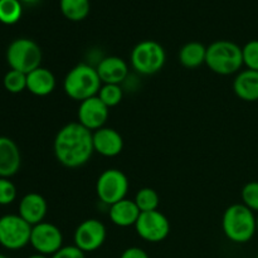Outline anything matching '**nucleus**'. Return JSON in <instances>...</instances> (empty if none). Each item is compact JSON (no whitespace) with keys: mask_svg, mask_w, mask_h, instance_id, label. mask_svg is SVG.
Returning a JSON list of instances; mask_svg holds the SVG:
<instances>
[{"mask_svg":"<svg viewBox=\"0 0 258 258\" xmlns=\"http://www.w3.org/2000/svg\"><path fill=\"white\" fill-rule=\"evenodd\" d=\"M53 151L60 165L70 169L81 168L95 153L93 133L80 122L67 123L55 135Z\"/></svg>","mask_w":258,"mask_h":258,"instance_id":"f257e3e1","label":"nucleus"},{"mask_svg":"<svg viewBox=\"0 0 258 258\" xmlns=\"http://www.w3.org/2000/svg\"><path fill=\"white\" fill-rule=\"evenodd\" d=\"M101 86H102V82H101L97 70L86 63L75 66L67 73L63 81V90L66 95L80 102L97 96Z\"/></svg>","mask_w":258,"mask_h":258,"instance_id":"f03ea898","label":"nucleus"},{"mask_svg":"<svg viewBox=\"0 0 258 258\" xmlns=\"http://www.w3.org/2000/svg\"><path fill=\"white\" fill-rule=\"evenodd\" d=\"M222 227L229 241L234 243H247L257 232L256 217L244 204H233L224 212Z\"/></svg>","mask_w":258,"mask_h":258,"instance_id":"7ed1b4c3","label":"nucleus"},{"mask_svg":"<svg viewBox=\"0 0 258 258\" xmlns=\"http://www.w3.org/2000/svg\"><path fill=\"white\" fill-rule=\"evenodd\" d=\"M206 64L217 75L237 73L243 66L242 48L231 40H217L207 47Z\"/></svg>","mask_w":258,"mask_h":258,"instance_id":"20e7f679","label":"nucleus"},{"mask_svg":"<svg viewBox=\"0 0 258 258\" xmlns=\"http://www.w3.org/2000/svg\"><path fill=\"white\" fill-rule=\"evenodd\" d=\"M7 60L12 70L28 75L40 67L42 49L34 40L28 38H18L13 40L8 47Z\"/></svg>","mask_w":258,"mask_h":258,"instance_id":"39448f33","label":"nucleus"},{"mask_svg":"<svg viewBox=\"0 0 258 258\" xmlns=\"http://www.w3.org/2000/svg\"><path fill=\"white\" fill-rule=\"evenodd\" d=\"M130 60L134 70L140 75H155L165 64V49L155 40H143L134 47Z\"/></svg>","mask_w":258,"mask_h":258,"instance_id":"423d86ee","label":"nucleus"},{"mask_svg":"<svg viewBox=\"0 0 258 258\" xmlns=\"http://www.w3.org/2000/svg\"><path fill=\"white\" fill-rule=\"evenodd\" d=\"M32 226L19 214L0 217V244L10 251L22 249L30 243Z\"/></svg>","mask_w":258,"mask_h":258,"instance_id":"0eeeda50","label":"nucleus"},{"mask_svg":"<svg viewBox=\"0 0 258 258\" xmlns=\"http://www.w3.org/2000/svg\"><path fill=\"white\" fill-rule=\"evenodd\" d=\"M127 190V176L118 169H107L102 171L96 183V193L98 199L110 207L125 199Z\"/></svg>","mask_w":258,"mask_h":258,"instance_id":"6e6552de","label":"nucleus"},{"mask_svg":"<svg viewBox=\"0 0 258 258\" xmlns=\"http://www.w3.org/2000/svg\"><path fill=\"white\" fill-rule=\"evenodd\" d=\"M136 233L146 242L159 243L170 233V223L168 218L159 211L140 213L135 224Z\"/></svg>","mask_w":258,"mask_h":258,"instance_id":"1a4fd4ad","label":"nucleus"},{"mask_svg":"<svg viewBox=\"0 0 258 258\" xmlns=\"http://www.w3.org/2000/svg\"><path fill=\"white\" fill-rule=\"evenodd\" d=\"M30 244L38 253L53 256L63 247V234L54 224L42 222L32 227Z\"/></svg>","mask_w":258,"mask_h":258,"instance_id":"9d476101","label":"nucleus"},{"mask_svg":"<svg viewBox=\"0 0 258 258\" xmlns=\"http://www.w3.org/2000/svg\"><path fill=\"white\" fill-rule=\"evenodd\" d=\"M106 236L107 232L105 224L98 219L90 218L83 221L76 228L73 241L75 246L86 253V252L97 251L100 247H102L106 241Z\"/></svg>","mask_w":258,"mask_h":258,"instance_id":"9b49d317","label":"nucleus"},{"mask_svg":"<svg viewBox=\"0 0 258 258\" xmlns=\"http://www.w3.org/2000/svg\"><path fill=\"white\" fill-rule=\"evenodd\" d=\"M110 108L98 98V96L87 98L80 102L78 107V122L90 131H96L103 127L108 118Z\"/></svg>","mask_w":258,"mask_h":258,"instance_id":"f8f14e48","label":"nucleus"},{"mask_svg":"<svg viewBox=\"0 0 258 258\" xmlns=\"http://www.w3.org/2000/svg\"><path fill=\"white\" fill-rule=\"evenodd\" d=\"M93 149L105 158H113L122 151L123 139L115 128L103 126L93 131Z\"/></svg>","mask_w":258,"mask_h":258,"instance_id":"ddd939ff","label":"nucleus"},{"mask_svg":"<svg viewBox=\"0 0 258 258\" xmlns=\"http://www.w3.org/2000/svg\"><path fill=\"white\" fill-rule=\"evenodd\" d=\"M96 70L102 85H121L128 75L127 63L117 55L102 58Z\"/></svg>","mask_w":258,"mask_h":258,"instance_id":"4468645a","label":"nucleus"},{"mask_svg":"<svg viewBox=\"0 0 258 258\" xmlns=\"http://www.w3.org/2000/svg\"><path fill=\"white\" fill-rule=\"evenodd\" d=\"M22 164L20 150L14 140L0 136V178H10L19 171Z\"/></svg>","mask_w":258,"mask_h":258,"instance_id":"2eb2a0df","label":"nucleus"},{"mask_svg":"<svg viewBox=\"0 0 258 258\" xmlns=\"http://www.w3.org/2000/svg\"><path fill=\"white\" fill-rule=\"evenodd\" d=\"M47 211V201L38 193L25 194L19 203V216L32 227L42 223Z\"/></svg>","mask_w":258,"mask_h":258,"instance_id":"dca6fc26","label":"nucleus"},{"mask_svg":"<svg viewBox=\"0 0 258 258\" xmlns=\"http://www.w3.org/2000/svg\"><path fill=\"white\" fill-rule=\"evenodd\" d=\"M140 213V209L138 208L135 202L126 198L112 204L108 211L111 222L118 227L135 226Z\"/></svg>","mask_w":258,"mask_h":258,"instance_id":"f3484780","label":"nucleus"},{"mask_svg":"<svg viewBox=\"0 0 258 258\" xmlns=\"http://www.w3.org/2000/svg\"><path fill=\"white\" fill-rule=\"evenodd\" d=\"M55 77L48 68L39 67L27 75V90L35 96H48L54 91Z\"/></svg>","mask_w":258,"mask_h":258,"instance_id":"a211bd4d","label":"nucleus"},{"mask_svg":"<svg viewBox=\"0 0 258 258\" xmlns=\"http://www.w3.org/2000/svg\"><path fill=\"white\" fill-rule=\"evenodd\" d=\"M233 90L246 102L258 101V71L246 70L239 72L233 82Z\"/></svg>","mask_w":258,"mask_h":258,"instance_id":"6ab92c4d","label":"nucleus"},{"mask_svg":"<svg viewBox=\"0 0 258 258\" xmlns=\"http://www.w3.org/2000/svg\"><path fill=\"white\" fill-rule=\"evenodd\" d=\"M207 47H204L199 42H189L183 45L179 52V62L181 66L189 70L198 68L203 63H206Z\"/></svg>","mask_w":258,"mask_h":258,"instance_id":"aec40b11","label":"nucleus"},{"mask_svg":"<svg viewBox=\"0 0 258 258\" xmlns=\"http://www.w3.org/2000/svg\"><path fill=\"white\" fill-rule=\"evenodd\" d=\"M60 12L72 22H81L90 13V0H60Z\"/></svg>","mask_w":258,"mask_h":258,"instance_id":"412c9836","label":"nucleus"},{"mask_svg":"<svg viewBox=\"0 0 258 258\" xmlns=\"http://www.w3.org/2000/svg\"><path fill=\"white\" fill-rule=\"evenodd\" d=\"M23 13L22 3L19 0H0V22L3 24H15Z\"/></svg>","mask_w":258,"mask_h":258,"instance_id":"4be33fe9","label":"nucleus"},{"mask_svg":"<svg viewBox=\"0 0 258 258\" xmlns=\"http://www.w3.org/2000/svg\"><path fill=\"white\" fill-rule=\"evenodd\" d=\"M134 202L136 203L138 208L140 209L141 213H144V212L158 211L160 198H159V194L154 189L143 188L136 193Z\"/></svg>","mask_w":258,"mask_h":258,"instance_id":"5701e85b","label":"nucleus"},{"mask_svg":"<svg viewBox=\"0 0 258 258\" xmlns=\"http://www.w3.org/2000/svg\"><path fill=\"white\" fill-rule=\"evenodd\" d=\"M3 83L8 92L20 93L27 90V75L19 71L10 70L5 73Z\"/></svg>","mask_w":258,"mask_h":258,"instance_id":"b1692460","label":"nucleus"},{"mask_svg":"<svg viewBox=\"0 0 258 258\" xmlns=\"http://www.w3.org/2000/svg\"><path fill=\"white\" fill-rule=\"evenodd\" d=\"M97 96L108 108H111L121 102L123 92L120 85H102Z\"/></svg>","mask_w":258,"mask_h":258,"instance_id":"393cba45","label":"nucleus"},{"mask_svg":"<svg viewBox=\"0 0 258 258\" xmlns=\"http://www.w3.org/2000/svg\"><path fill=\"white\" fill-rule=\"evenodd\" d=\"M242 201L252 212H258V181H251L243 186Z\"/></svg>","mask_w":258,"mask_h":258,"instance_id":"a878e982","label":"nucleus"},{"mask_svg":"<svg viewBox=\"0 0 258 258\" xmlns=\"http://www.w3.org/2000/svg\"><path fill=\"white\" fill-rule=\"evenodd\" d=\"M243 64L248 70L258 71V40H251L242 48Z\"/></svg>","mask_w":258,"mask_h":258,"instance_id":"bb28decb","label":"nucleus"},{"mask_svg":"<svg viewBox=\"0 0 258 258\" xmlns=\"http://www.w3.org/2000/svg\"><path fill=\"white\" fill-rule=\"evenodd\" d=\"M17 198V186L9 178H0V206H9Z\"/></svg>","mask_w":258,"mask_h":258,"instance_id":"cd10ccee","label":"nucleus"},{"mask_svg":"<svg viewBox=\"0 0 258 258\" xmlns=\"http://www.w3.org/2000/svg\"><path fill=\"white\" fill-rule=\"evenodd\" d=\"M50 258H86L85 252L81 251L78 247L73 246H66L62 247L58 252H55Z\"/></svg>","mask_w":258,"mask_h":258,"instance_id":"c85d7f7f","label":"nucleus"},{"mask_svg":"<svg viewBox=\"0 0 258 258\" xmlns=\"http://www.w3.org/2000/svg\"><path fill=\"white\" fill-rule=\"evenodd\" d=\"M120 258H149V256L143 248H139V247H130V248L125 249V251L122 252Z\"/></svg>","mask_w":258,"mask_h":258,"instance_id":"c756f323","label":"nucleus"},{"mask_svg":"<svg viewBox=\"0 0 258 258\" xmlns=\"http://www.w3.org/2000/svg\"><path fill=\"white\" fill-rule=\"evenodd\" d=\"M28 258H49L48 256H45V254H40V253H37V254H32V256H29Z\"/></svg>","mask_w":258,"mask_h":258,"instance_id":"7c9ffc66","label":"nucleus"},{"mask_svg":"<svg viewBox=\"0 0 258 258\" xmlns=\"http://www.w3.org/2000/svg\"><path fill=\"white\" fill-rule=\"evenodd\" d=\"M23 3H27V4H34V3H37L38 0H22Z\"/></svg>","mask_w":258,"mask_h":258,"instance_id":"2f4dec72","label":"nucleus"},{"mask_svg":"<svg viewBox=\"0 0 258 258\" xmlns=\"http://www.w3.org/2000/svg\"><path fill=\"white\" fill-rule=\"evenodd\" d=\"M256 227H257V233H258V217L256 218Z\"/></svg>","mask_w":258,"mask_h":258,"instance_id":"473e14b6","label":"nucleus"},{"mask_svg":"<svg viewBox=\"0 0 258 258\" xmlns=\"http://www.w3.org/2000/svg\"><path fill=\"white\" fill-rule=\"evenodd\" d=\"M0 258H9V257H7V256H4V254L0 253Z\"/></svg>","mask_w":258,"mask_h":258,"instance_id":"72a5a7b5","label":"nucleus"},{"mask_svg":"<svg viewBox=\"0 0 258 258\" xmlns=\"http://www.w3.org/2000/svg\"><path fill=\"white\" fill-rule=\"evenodd\" d=\"M257 258H258V254H257Z\"/></svg>","mask_w":258,"mask_h":258,"instance_id":"f704fd0d","label":"nucleus"}]
</instances>
